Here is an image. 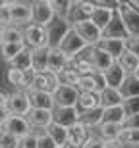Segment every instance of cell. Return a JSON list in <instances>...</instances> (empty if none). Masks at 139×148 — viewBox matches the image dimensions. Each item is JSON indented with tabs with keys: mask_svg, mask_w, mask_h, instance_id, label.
I'll use <instances>...</instances> for the list:
<instances>
[{
	"mask_svg": "<svg viewBox=\"0 0 139 148\" xmlns=\"http://www.w3.org/2000/svg\"><path fill=\"white\" fill-rule=\"evenodd\" d=\"M116 14L120 16L128 37H139V10L131 2H118Z\"/></svg>",
	"mask_w": 139,
	"mask_h": 148,
	"instance_id": "1",
	"label": "cell"
},
{
	"mask_svg": "<svg viewBox=\"0 0 139 148\" xmlns=\"http://www.w3.org/2000/svg\"><path fill=\"white\" fill-rule=\"evenodd\" d=\"M25 35V44L27 48L35 50V48H43V46H50V37H48V27L39 25V23H29L23 29Z\"/></svg>",
	"mask_w": 139,
	"mask_h": 148,
	"instance_id": "2",
	"label": "cell"
},
{
	"mask_svg": "<svg viewBox=\"0 0 139 148\" xmlns=\"http://www.w3.org/2000/svg\"><path fill=\"white\" fill-rule=\"evenodd\" d=\"M93 46H87V48L77 54L75 58H70V64H68L66 69H73V71H77L79 75H91L95 73V66H93Z\"/></svg>",
	"mask_w": 139,
	"mask_h": 148,
	"instance_id": "3",
	"label": "cell"
},
{
	"mask_svg": "<svg viewBox=\"0 0 139 148\" xmlns=\"http://www.w3.org/2000/svg\"><path fill=\"white\" fill-rule=\"evenodd\" d=\"M87 46H89V44L85 42L83 38L79 37L77 31H75V29L72 27L70 31H68V35L64 37V40L60 42V46H58V48H60L62 52H64V54L68 56V58H75V56L81 54V52H83V50L87 48Z\"/></svg>",
	"mask_w": 139,
	"mask_h": 148,
	"instance_id": "4",
	"label": "cell"
},
{
	"mask_svg": "<svg viewBox=\"0 0 139 148\" xmlns=\"http://www.w3.org/2000/svg\"><path fill=\"white\" fill-rule=\"evenodd\" d=\"M79 88L77 87H68V85H60L54 92V102L56 108H77L79 102Z\"/></svg>",
	"mask_w": 139,
	"mask_h": 148,
	"instance_id": "5",
	"label": "cell"
},
{
	"mask_svg": "<svg viewBox=\"0 0 139 148\" xmlns=\"http://www.w3.org/2000/svg\"><path fill=\"white\" fill-rule=\"evenodd\" d=\"M95 2H73L72 10H70V16H68V23L70 25H79L83 21H91V16L95 12Z\"/></svg>",
	"mask_w": 139,
	"mask_h": 148,
	"instance_id": "6",
	"label": "cell"
},
{
	"mask_svg": "<svg viewBox=\"0 0 139 148\" xmlns=\"http://www.w3.org/2000/svg\"><path fill=\"white\" fill-rule=\"evenodd\" d=\"M25 94H27L29 104H31L33 110H50V112L56 110L54 94L45 92V90H35V88H29Z\"/></svg>",
	"mask_w": 139,
	"mask_h": 148,
	"instance_id": "7",
	"label": "cell"
},
{
	"mask_svg": "<svg viewBox=\"0 0 139 148\" xmlns=\"http://www.w3.org/2000/svg\"><path fill=\"white\" fill-rule=\"evenodd\" d=\"M79 92H102L106 88V81H104V73L95 71L91 75H83L79 79Z\"/></svg>",
	"mask_w": 139,
	"mask_h": 148,
	"instance_id": "8",
	"label": "cell"
},
{
	"mask_svg": "<svg viewBox=\"0 0 139 148\" xmlns=\"http://www.w3.org/2000/svg\"><path fill=\"white\" fill-rule=\"evenodd\" d=\"M73 29L79 33V37L83 38L89 46H97V44L102 40V29H99L93 21H83L79 25H73Z\"/></svg>",
	"mask_w": 139,
	"mask_h": 148,
	"instance_id": "9",
	"label": "cell"
},
{
	"mask_svg": "<svg viewBox=\"0 0 139 148\" xmlns=\"http://www.w3.org/2000/svg\"><path fill=\"white\" fill-rule=\"evenodd\" d=\"M12 23H33V4L27 2H10Z\"/></svg>",
	"mask_w": 139,
	"mask_h": 148,
	"instance_id": "10",
	"label": "cell"
},
{
	"mask_svg": "<svg viewBox=\"0 0 139 148\" xmlns=\"http://www.w3.org/2000/svg\"><path fill=\"white\" fill-rule=\"evenodd\" d=\"M54 10H52V4L50 2H45V0H39L33 4V21L39 23V25H45L48 27L50 23L54 21Z\"/></svg>",
	"mask_w": 139,
	"mask_h": 148,
	"instance_id": "11",
	"label": "cell"
},
{
	"mask_svg": "<svg viewBox=\"0 0 139 148\" xmlns=\"http://www.w3.org/2000/svg\"><path fill=\"white\" fill-rule=\"evenodd\" d=\"M58 87H60L58 75H54V73H50V71L35 73L33 85H31V88H35V90H45V92H50V94H54Z\"/></svg>",
	"mask_w": 139,
	"mask_h": 148,
	"instance_id": "12",
	"label": "cell"
},
{
	"mask_svg": "<svg viewBox=\"0 0 139 148\" xmlns=\"http://www.w3.org/2000/svg\"><path fill=\"white\" fill-rule=\"evenodd\" d=\"M6 108L10 110L12 115H27L31 112V104H29V98L25 92H12Z\"/></svg>",
	"mask_w": 139,
	"mask_h": 148,
	"instance_id": "13",
	"label": "cell"
},
{
	"mask_svg": "<svg viewBox=\"0 0 139 148\" xmlns=\"http://www.w3.org/2000/svg\"><path fill=\"white\" fill-rule=\"evenodd\" d=\"M4 131L16 135L17 138H23L31 133V123L27 121L25 115H12L10 119H8V123L4 125Z\"/></svg>",
	"mask_w": 139,
	"mask_h": 148,
	"instance_id": "14",
	"label": "cell"
},
{
	"mask_svg": "<svg viewBox=\"0 0 139 148\" xmlns=\"http://www.w3.org/2000/svg\"><path fill=\"white\" fill-rule=\"evenodd\" d=\"M72 29V25L68 23V19H56L48 25V37H50V48H58L68 31Z\"/></svg>",
	"mask_w": 139,
	"mask_h": 148,
	"instance_id": "15",
	"label": "cell"
},
{
	"mask_svg": "<svg viewBox=\"0 0 139 148\" xmlns=\"http://www.w3.org/2000/svg\"><path fill=\"white\" fill-rule=\"evenodd\" d=\"M97 48L104 50L108 56H112L114 60H120L124 54H126V38H104L97 44Z\"/></svg>",
	"mask_w": 139,
	"mask_h": 148,
	"instance_id": "16",
	"label": "cell"
},
{
	"mask_svg": "<svg viewBox=\"0 0 139 148\" xmlns=\"http://www.w3.org/2000/svg\"><path fill=\"white\" fill-rule=\"evenodd\" d=\"M25 117L31 123V127H37V129H48L54 123V112L50 110H33L31 108V112Z\"/></svg>",
	"mask_w": 139,
	"mask_h": 148,
	"instance_id": "17",
	"label": "cell"
},
{
	"mask_svg": "<svg viewBox=\"0 0 139 148\" xmlns=\"http://www.w3.org/2000/svg\"><path fill=\"white\" fill-rule=\"evenodd\" d=\"M79 115H81V112L77 108H56L54 110V123L70 129L75 123H79Z\"/></svg>",
	"mask_w": 139,
	"mask_h": 148,
	"instance_id": "18",
	"label": "cell"
},
{
	"mask_svg": "<svg viewBox=\"0 0 139 148\" xmlns=\"http://www.w3.org/2000/svg\"><path fill=\"white\" fill-rule=\"evenodd\" d=\"M126 79H128V73H126V69H124L120 64H114V66L108 69V71H104V81H106V87L110 88H122V85L126 83Z\"/></svg>",
	"mask_w": 139,
	"mask_h": 148,
	"instance_id": "19",
	"label": "cell"
},
{
	"mask_svg": "<svg viewBox=\"0 0 139 148\" xmlns=\"http://www.w3.org/2000/svg\"><path fill=\"white\" fill-rule=\"evenodd\" d=\"M50 46H43V48L31 50V58H33V71L35 73H45L48 71V60H50Z\"/></svg>",
	"mask_w": 139,
	"mask_h": 148,
	"instance_id": "20",
	"label": "cell"
},
{
	"mask_svg": "<svg viewBox=\"0 0 139 148\" xmlns=\"http://www.w3.org/2000/svg\"><path fill=\"white\" fill-rule=\"evenodd\" d=\"M114 17H116V10H110V8H104V6H97L95 12H93V16H91V21H93L99 29L104 31V29L114 21Z\"/></svg>",
	"mask_w": 139,
	"mask_h": 148,
	"instance_id": "21",
	"label": "cell"
},
{
	"mask_svg": "<svg viewBox=\"0 0 139 148\" xmlns=\"http://www.w3.org/2000/svg\"><path fill=\"white\" fill-rule=\"evenodd\" d=\"M68 64H70V58H68L60 48H52L50 60H48V71L54 73V75H58V73H62L68 67Z\"/></svg>",
	"mask_w": 139,
	"mask_h": 148,
	"instance_id": "22",
	"label": "cell"
},
{
	"mask_svg": "<svg viewBox=\"0 0 139 148\" xmlns=\"http://www.w3.org/2000/svg\"><path fill=\"white\" fill-rule=\"evenodd\" d=\"M126 102V98L122 96V92L118 88H110L106 87L102 92H100V106L102 108H116V106H122Z\"/></svg>",
	"mask_w": 139,
	"mask_h": 148,
	"instance_id": "23",
	"label": "cell"
},
{
	"mask_svg": "<svg viewBox=\"0 0 139 148\" xmlns=\"http://www.w3.org/2000/svg\"><path fill=\"white\" fill-rule=\"evenodd\" d=\"M114 64H116V60H114L112 56H108L104 50H100V48H97V46H95V50H93V66H95V71L104 73V71H108Z\"/></svg>",
	"mask_w": 139,
	"mask_h": 148,
	"instance_id": "24",
	"label": "cell"
},
{
	"mask_svg": "<svg viewBox=\"0 0 139 148\" xmlns=\"http://www.w3.org/2000/svg\"><path fill=\"white\" fill-rule=\"evenodd\" d=\"M89 138H91L89 137V127H85L81 121L68 129V140L73 143V144H77V146H81V148H83V144L87 143Z\"/></svg>",
	"mask_w": 139,
	"mask_h": 148,
	"instance_id": "25",
	"label": "cell"
},
{
	"mask_svg": "<svg viewBox=\"0 0 139 148\" xmlns=\"http://www.w3.org/2000/svg\"><path fill=\"white\" fill-rule=\"evenodd\" d=\"M102 117H104V108L99 106V108H95V110L81 112L79 121H81L85 127H99L100 123H102Z\"/></svg>",
	"mask_w": 139,
	"mask_h": 148,
	"instance_id": "26",
	"label": "cell"
},
{
	"mask_svg": "<svg viewBox=\"0 0 139 148\" xmlns=\"http://www.w3.org/2000/svg\"><path fill=\"white\" fill-rule=\"evenodd\" d=\"M124 133L122 125H114V123H100L99 125V135L102 140H120Z\"/></svg>",
	"mask_w": 139,
	"mask_h": 148,
	"instance_id": "27",
	"label": "cell"
},
{
	"mask_svg": "<svg viewBox=\"0 0 139 148\" xmlns=\"http://www.w3.org/2000/svg\"><path fill=\"white\" fill-rule=\"evenodd\" d=\"M128 119V114H126V108L122 106H116V108H106L104 110V117H102V123H114V125H124V121Z\"/></svg>",
	"mask_w": 139,
	"mask_h": 148,
	"instance_id": "28",
	"label": "cell"
},
{
	"mask_svg": "<svg viewBox=\"0 0 139 148\" xmlns=\"http://www.w3.org/2000/svg\"><path fill=\"white\" fill-rule=\"evenodd\" d=\"M102 37L104 38H128V31H126V27H124V23L118 14L114 17V21L102 31Z\"/></svg>",
	"mask_w": 139,
	"mask_h": 148,
	"instance_id": "29",
	"label": "cell"
},
{
	"mask_svg": "<svg viewBox=\"0 0 139 148\" xmlns=\"http://www.w3.org/2000/svg\"><path fill=\"white\" fill-rule=\"evenodd\" d=\"M100 106V94L99 92H81L79 94V102H77V110L79 112H87L95 110Z\"/></svg>",
	"mask_w": 139,
	"mask_h": 148,
	"instance_id": "30",
	"label": "cell"
},
{
	"mask_svg": "<svg viewBox=\"0 0 139 148\" xmlns=\"http://www.w3.org/2000/svg\"><path fill=\"white\" fill-rule=\"evenodd\" d=\"M25 50H27V44L25 42H10V44H2V46H0V54H2V58L10 64L14 58H17V56L21 54V52H25Z\"/></svg>",
	"mask_w": 139,
	"mask_h": 148,
	"instance_id": "31",
	"label": "cell"
},
{
	"mask_svg": "<svg viewBox=\"0 0 139 148\" xmlns=\"http://www.w3.org/2000/svg\"><path fill=\"white\" fill-rule=\"evenodd\" d=\"M120 92H122V96L126 100L139 96V77L137 75H128L126 83H124L122 88H120Z\"/></svg>",
	"mask_w": 139,
	"mask_h": 148,
	"instance_id": "32",
	"label": "cell"
},
{
	"mask_svg": "<svg viewBox=\"0 0 139 148\" xmlns=\"http://www.w3.org/2000/svg\"><path fill=\"white\" fill-rule=\"evenodd\" d=\"M10 67H16V69H21V71H31L33 69V58H31V50H25L21 54L14 58L10 62Z\"/></svg>",
	"mask_w": 139,
	"mask_h": 148,
	"instance_id": "33",
	"label": "cell"
},
{
	"mask_svg": "<svg viewBox=\"0 0 139 148\" xmlns=\"http://www.w3.org/2000/svg\"><path fill=\"white\" fill-rule=\"evenodd\" d=\"M118 64L126 69V73H128V75H135V73H137V69H139V56L126 52V54L118 60Z\"/></svg>",
	"mask_w": 139,
	"mask_h": 148,
	"instance_id": "34",
	"label": "cell"
},
{
	"mask_svg": "<svg viewBox=\"0 0 139 148\" xmlns=\"http://www.w3.org/2000/svg\"><path fill=\"white\" fill-rule=\"evenodd\" d=\"M46 133L52 137V140H54L60 148L68 143V129H66V127H62V125H58V123H52V125L46 129Z\"/></svg>",
	"mask_w": 139,
	"mask_h": 148,
	"instance_id": "35",
	"label": "cell"
},
{
	"mask_svg": "<svg viewBox=\"0 0 139 148\" xmlns=\"http://www.w3.org/2000/svg\"><path fill=\"white\" fill-rule=\"evenodd\" d=\"M10 42H25L23 29L16 27V25H6L4 27V44H10Z\"/></svg>",
	"mask_w": 139,
	"mask_h": 148,
	"instance_id": "36",
	"label": "cell"
},
{
	"mask_svg": "<svg viewBox=\"0 0 139 148\" xmlns=\"http://www.w3.org/2000/svg\"><path fill=\"white\" fill-rule=\"evenodd\" d=\"M50 4H52V10L56 14V19H68L73 2H70V0H52Z\"/></svg>",
	"mask_w": 139,
	"mask_h": 148,
	"instance_id": "37",
	"label": "cell"
},
{
	"mask_svg": "<svg viewBox=\"0 0 139 148\" xmlns=\"http://www.w3.org/2000/svg\"><path fill=\"white\" fill-rule=\"evenodd\" d=\"M79 75L77 71H73V69H64L62 73H58V83L60 85H68V87H77L79 85Z\"/></svg>",
	"mask_w": 139,
	"mask_h": 148,
	"instance_id": "38",
	"label": "cell"
},
{
	"mask_svg": "<svg viewBox=\"0 0 139 148\" xmlns=\"http://www.w3.org/2000/svg\"><path fill=\"white\" fill-rule=\"evenodd\" d=\"M0 146L2 148H19L21 146V138H17L16 135H12L8 131L0 133Z\"/></svg>",
	"mask_w": 139,
	"mask_h": 148,
	"instance_id": "39",
	"label": "cell"
},
{
	"mask_svg": "<svg viewBox=\"0 0 139 148\" xmlns=\"http://www.w3.org/2000/svg\"><path fill=\"white\" fill-rule=\"evenodd\" d=\"M120 140L128 146H139V129H124Z\"/></svg>",
	"mask_w": 139,
	"mask_h": 148,
	"instance_id": "40",
	"label": "cell"
},
{
	"mask_svg": "<svg viewBox=\"0 0 139 148\" xmlns=\"http://www.w3.org/2000/svg\"><path fill=\"white\" fill-rule=\"evenodd\" d=\"M124 108H126L128 117H131V115H139V96H135V98H128L126 102H124Z\"/></svg>",
	"mask_w": 139,
	"mask_h": 148,
	"instance_id": "41",
	"label": "cell"
},
{
	"mask_svg": "<svg viewBox=\"0 0 139 148\" xmlns=\"http://www.w3.org/2000/svg\"><path fill=\"white\" fill-rule=\"evenodd\" d=\"M19 148H39V135L37 133H29L27 137L21 138V146Z\"/></svg>",
	"mask_w": 139,
	"mask_h": 148,
	"instance_id": "42",
	"label": "cell"
},
{
	"mask_svg": "<svg viewBox=\"0 0 139 148\" xmlns=\"http://www.w3.org/2000/svg\"><path fill=\"white\" fill-rule=\"evenodd\" d=\"M126 52L139 56V37H128L126 38Z\"/></svg>",
	"mask_w": 139,
	"mask_h": 148,
	"instance_id": "43",
	"label": "cell"
},
{
	"mask_svg": "<svg viewBox=\"0 0 139 148\" xmlns=\"http://www.w3.org/2000/svg\"><path fill=\"white\" fill-rule=\"evenodd\" d=\"M39 148H60V146H58V144L52 140V137L45 131L43 135H39Z\"/></svg>",
	"mask_w": 139,
	"mask_h": 148,
	"instance_id": "44",
	"label": "cell"
},
{
	"mask_svg": "<svg viewBox=\"0 0 139 148\" xmlns=\"http://www.w3.org/2000/svg\"><path fill=\"white\" fill-rule=\"evenodd\" d=\"M83 148H104V140L100 137H91L89 140L83 144Z\"/></svg>",
	"mask_w": 139,
	"mask_h": 148,
	"instance_id": "45",
	"label": "cell"
},
{
	"mask_svg": "<svg viewBox=\"0 0 139 148\" xmlns=\"http://www.w3.org/2000/svg\"><path fill=\"white\" fill-rule=\"evenodd\" d=\"M124 129H139V115H131L124 121Z\"/></svg>",
	"mask_w": 139,
	"mask_h": 148,
	"instance_id": "46",
	"label": "cell"
},
{
	"mask_svg": "<svg viewBox=\"0 0 139 148\" xmlns=\"http://www.w3.org/2000/svg\"><path fill=\"white\" fill-rule=\"evenodd\" d=\"M10 117H12V114H10V110H8L6 106H4V108H0V125L4 127L6 123H8V119H10Z\"/></svg>",
	"mask_w": 139,
	"mask_h": 148,
	"instance_id": "47",
	"label": "cell"
},
{
	"mask_svg": "<svg viewBox=\"0 0 139 148\" xmlns=\"http://www.w3.org/2000/svg\"><path fill=\"white\" fill-rule=\"evenodd\" d=\"M126 144L122 140H106L104 143V148H124Z\"/></svg>",
	"mask_w": 139,
	"mask_h": 148,
	"instance_id": "48",
	"label": "cell"
},
{
	"mask_svg": "<svg viewBox=\"0 0 139 148\" xmlns=\"http://www.w3.org/2000/svg\"><path fill=\"white\" fill-rule=\"evenodd\" d=\"M8 98H10V94H6L0 90V108H4V106H8Z\"/></svg>",
	"mask_w": 139,
	"mask_h": 148,
	"instance_id": "49",
	"label": "cell"
},
{
	"mask_svg": "<svg viewBox=\"0 0 139 148\" xmlns=\"http://www.w3.org/2000/svg\"><path fill=\"white\" fill-rule=\"evenodd\" d=\"M4 44V25H0V46Z\"/></svg>",
	"mask_w": 139,
	"mask_h": 148,
	"instance_id": "50",
	"label": "cell"
},
{
	"mask_svg": "<svg viewBox=\"0 0 139 148\" xmlns=\"http://www.w3.org/2000/svg\"><path fill=\"white\" fill-rule=\"evenodd\" d=\"M62 148H81V146H77V144H73V143H70V140H68V143L64 144Z\"/></svg>",
	"mask_w": 139,
	"mask_h": 148,
	"instance_id": "51",
	"label": "cell"
},
{
	"mask_svg": "<svg viewBox=\"0 0 139 148\" xmlns=\"http://www.w3.org/2000/svg\"><path fill=\"white\" fill-rule=\"evenodd\" d=\"M6 6H8V2H6V0H0V10H2V8H6Z\"/></svg>",
	"mask_w": 139,
	"mask_h": 148,
	"instance_id": "52",
	"label": "cell"
},
{
	"mask_svg": "<svg viewBox=\"0 0 139 148\" xmlns=\"http://www.w3.org/2000/svg\"><path fill=\"white\" fill-rule=\"evenodd\" d=\"M131 4H133L135 8H137V10H139V0H137V2H131Z\"/></svg>",
	"mask_w": 139,
	"mask_h": 148,
	"instance_id": "53",
	"label": "cell"
},
{
	"mask_svg": "<svg viewBox=\"0 0 139 148\" xmlns=\"http://www.w3.org/2000/svg\"><path fill=\"white\" fill-rule=\"evenodd\" d=\"M135 75H137V77H139V69H137V73H135Z\"/></svg>",
	"mask_w": 139,
	"mask_h": 148,
	"instance_id": "54",
	"label": "cell"
},
{
	"mask_svg": "<svg viewBox=\"0 0 139 148\" xmlns=\"http://www.w3.org/2000/svg\"><path fill=\"white\" fill-rule=\"evenodd\" d=\"M0 25H2V21H0Z\"/></svg>",
	"mask_w": 139,
	"mask_h": 148,
	"instance_id": "55",
	"label": "cell"
},
{
	"mask_svg": "<svg viewBox=\"0 0 139 148\" xmlns=\"http://www.w3.org/2000/svg\"><path fill=\"white\" fill-rule=\"evenodd\" d=\"M0 148H2V146H0Z\"/></svg>",
	"mask_w": 139,
	"mask_h": 148,
	"instance_id": "56",
	"label": "cell"
}]
</instances>
